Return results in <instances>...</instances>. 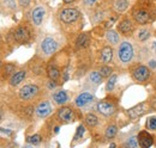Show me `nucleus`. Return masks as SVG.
<instances>
[{
	"instance_id": "9d476101",
	"label": "nucleus",
	"mask_w": 156,
	"mask_h": 148,
	"mask_svg": "<svg viewBox=\"0 0 156 148\" xmlns=\"http://www.w3.org/2000/svg\"><path fill=\"white\" fill-rule=\"evenodd\" d=\"M151 109H154L153 105H150L148 102H142L139 104H137L135 106L130 108L126 110V115L130 119H137L142 116H144L145 113H148L149 111H151Z\"/></svg>"
},
{
	"instance_id": "b1692460",
	"label": "nucleus",
	"mask_w": 156,
	"mask_h": 148,
	"mask_svg": "<svg viewBox=\"0 0 156 148\" xmlns=\"http://www.w3.org/2000/svg\"><path fill=\"white\" fill-rule=\"evenodd\" d=\"M16 71H17V65H16V63L6 62V63H4V66H1V68H0L1 78H4V79L10 78Z\"/></svg>"
},
{
	"instance_id": "9b49d317",
	"label": "nucleus",
	"mask_w": 156,
	"mask_h": 148,
	"mask_svg": "<svg viewBox=\"0 0 156 148\" xmlns=\"http://www.w3.org/2000/svg\"><path fill=\"white\" fill-rule=\"evenodd\" d=\"M117 30L119 34H121L122 36L130 37L136 32V22L133 18L131 19L130 17H124L117 25Z\"/></svg>"
},
{
	"instance_id": "e433bc0d",
	"label": "nucleus",
	"mask_w": 156,
	"mask_h": 148,
	"mask_svg": "<svg viewBox=\"0 0 156 148\" xmlns=\"http://www.w3.org/2000/svg\"><path fill=\"white\" fill-rule=\"evenodd\" d=\"M148 66H149V68H150V69H155V68H156V60H155V59L149 60Z\"/></svg>"
},
{
	"instance_id": "393cba45",
	"label": "nucleus",
	"mask_w": 156,
	"mask_h": 148,
	"mask_svg": "<svg viewBox=\"0 0 156 148\" xmlns=\"http://www.w3.org/2000/svg\"><path fill=\"white\" fill-rule=\"evenodd\" d=\"M106 41L111 44V45H118L120 43V35L118 30H113V29H108L106 31Z\"/></svg>"
},
{
	"instance_id": "f704fd0d",
	"label": "nucleus",
	"mask_w": 156,
	"mask_h": 148,
	"mask_svg": "<svg viewBox=\"0 0 156 148\" xmlns=\"http://www.w3.org/2000/svg\"><path fill=\"white\" fill-rule=\"evenodd\" d=\"M31 4V0H18V6L22 10H27Z\"/></svg>"
},
{
	"instance_id": "a19ab883",
	"label": "nucleus",
	"mask_w": 156,
	"mask_h": 148,
	"mask_svg": "<svg viewBox=\"0 0 156 148\" xmlns=\"http://www.w3.org/2000/svg\"><path fill=\"white\" fill-rule=\"evenodd\" d=\"M2 121V112H1V110H0V122Z\"/></svg>"
},
{
	"instance_id": "58836bf2",
	"label": "nucleus",
	"mask_w": 156,
	"mask_h": 148,
	"mask_svg": "<svg viewBox=\"0 0 156 148\" xmlns=\"http://www.w3.org/2000/svg\"><path fill=\"white\" fill-rule=\"evenodd\" d=\"M62 1H64L65 4H73L76 0H62Z\"/></svg>"
},
{
	"instance_id": "6ab92c4d",
	"label": "nucleus",
	"mask_w": 156,
	"mask_h": 148,
	"mask_svg": "<svg viewBox=\"0 0 156 148\" xmlns=\"http://www.w3.org/2000/svg\"><path fill=\"white\" fill-rule=\"evenodd\" d=\"M137 139H138V143L139 146L143 148H149L154 145V135H151L149 131L147 130H142L138 133L137 135Z\"/></svg>"
},
{
	"instance_id": "4c0bfd02",
	"label": "nucleus",
	"mask_w": 156,
	"mask_h": 148,
	"mask_svg": "<svg viewBox=\"0 0 156 148\" xmlns=\"http://www.w3.org/2000/svg\"><path fill=\"white\" fill-rule=\"evenodd\" d=\"M150 49H151V52L154 53L156 55V41H154L153 43H151V45H150Z\"/></svg>"
},
{
	"instance_id": "c85d7f7f",
	"label": "nucleus",
	"mask_w": 156,
	"mask_h": 148,
	"mask_svg": "<svg viewBox=\"0 0 156 148\" xmlns=\"http://www.w3.org/2000/svg\"><path fill=\"white\" fill-rule=\"evenodd\" d=\"M118 81L117 74H112L109 78H107V82H106V91L107 92H112L115 87V84Z\"/></svg>"
},
{
	"instance_id": "473e14b6",
	"label": "nucleus",
	"mask_w": 156,
	"mask_h": 148,
	"mask_svg": "<svg viewBox=\"0 0 156 148\" xmlns=\"http://www.w3.org/2000/svg\"><path fill=\"white\" fill-rule=\"evenodd\" d=\"M27 141H28L30 145L36 146V145H40V143H41V141H42V136H41L40 134H34V135L29 136V137L27 139Z\"/></svg>"
},
{
	"instance_id": "5701e85b",
	"label": "nucleus",
	"mask_w": 156,
	"mask_h": 148,
	"mask_svg": "<svg viewBox=\"0 0 156 148\" xmlns=\"http://www.w3.org/2000/svg\"><path fill=\"white\" fill-rule=\"evenodd\" d=\"M98 123H100V118H98V116L96 113H94V112H88V113L84 116V124H85L88 128L94 129V128L98 127Z\"/></svg>"
},
{
	"instance_id": "f3484780",
	"label": "nucleus",
	"mask_w": 156,
	"mask_h": 148,
	"mask_svg": "<svg viewBox=\"0 0 156 148\" xmlns=\"http://www.w3.org/2000/svg\"><path fill=\"white\" fill-rule=\"evenodd\" d=\"M18 0H0V15L7 16L17 11Z\"/></svg>"
},
{
	"instance_id": "0eeeda50",
	"label": "nucleus",
	"mask_w": 156,
	"mask_h": 148,
	"mask_svg": "<svg viewBox=\"0 0 156 148\" xmlns=\"http://www.w3.org/2000/svg\"><path fill=\"white\" fill-rule=\"evenodd\" d=\"M12 37H13V41L18 44H25L28 42L31 41V37H33V31L30 29L29 25L27 24H22L18 25L13 32H12Z\"/></svg>"
},
{
	"instance_id": "20e7f679",
	"label": "nucleus",
	"mask_w": 156,
	"mask_h": 148,
	"mask_svg": "<svg viewBox=\"0 0 156 148\" xmlns=\"http://www.w3.org/2000/svg\"><path fill=\"white\" fill-rule=\"evenodd\" d=\"M40 94H41V87L39 84H35V82L25 84L18 90V98L24 103H30L37 99Z\"/></svg>"
},
{
	"instance_id": "ea45409f",
	"label": "nucleus",
	"mask_w": 156,
	"mask_h": 148,
	"mask_svg": "<svg viewBox=\"0 0 156 148\" xmlns=\"http://www.w3.org/2000/svg\"><path fill=\"white\" fill-rule=\"evenodd\" d=\"M2 43V42H1ZM1 43H0V57H1V54H2V47H1Z\"/></svg>"
},
{
	"instance_id": "dca6fc26",
	"label": "nucleus",
	"mask_w": 156,
	"mask_h": 148,
	"mask_svg": "<svg viewBox=\"0 0 156 148\" xmlns=\"http://www.w3.org/2000/svg\"><path fill=\"white\" fill-rule=\"evenodd\" d=\"M46 74H47L48 79L54 80V81L58 82L62 78V69L59 67L55 61H51L46 67Z\"/></svg>"
},
{
	"instance_id": "412c9836",
	"label": "nucleus",
	"mask_w": 156,
	"mask_h": 148,
	"mask_svg": "<svg viewBox=\"0 0 156 148\" xmlns=\"http://www.w3.org/2000/svg\"><path fill=\"white\" fill-rule=\"evenodd\" d=\"M90 35L89 32H80L77 37H76V41H75V45L77 49H85L90 45Z\"/></svg>"
},
{
	"instance_id": "aec40b11",
	"label": "nucleus",
	"mask_w": 156,
	"mask_h": 148,
	"mask_svg": "<svg viewBox=\"0 0 156 148\" xmlns=\"http://www.w3.org/2000/svg\"><path fill=\"white\" fill-rule=\"evenodd\" d=\"M114 49H113V45H105L102 49H101V53H100V61L102 62V65H109L113 59H114Z\"/></svg>"
},
{
	"instance_id": "a211bd4d",
	"label": "nucleus",
	"mask_w": 156,
	"mask_h": 148,
	"mask_svg": "<svg viewBox=\"0 0 156 148\" xmlns=\"http://www.w3.org/2000/svg\"><path fill=\"white\" fill-rule=\"evenodd\" d=\"M27 75H28V71H27L25 68L17 69L15 73L9 78V84H10V86H11V87H17V86H20V84L25 80Z\"/></svg>"
},
{
	"instance_id": "f257e3e1",
	"label": "nucleus",
	"mask_w": 156,
	"mask_h": 148,
	"mask_svg": "<svg viewBox=\"0 0 156 148\" xmlns=\"http://www.w3.org/2000/svg\"><path fill=\"white\" fill-rule=\"evenodd\" d=\"M59 24L67 32H77L83 26L82 12L76 7H62L57 13Z\"/></svg>"
},
{
	"instance_id": "79ce46f5",
	"label": "nucleus",
	"mask_w": 156,
	"mask_h": 148,
	"mask_svg": "<svg viewBox=\"0 0 156 148\" xmlns=\"http://www.w3.org/2000/svg\"><path fill=\"white\" fill-rule=\"evenodd\" d=\"M154 87H155V90H156V79L154 80Z\"/></svg>"
},
{
	"instance_id": "c9c22d12",
	"label": "nucleus",
	"mask_w": 156,
	"mask_h": 148,
	"mask_svg": "<svg viewBox=\"0 0 156 148\" xmlns=\"http://www.w3.org/2000/svg\"><path fill=\"white\" fill-rule=\"evenodd\" d=\"M98 0H83V5L85 7H93L95 4H96Z\"/></svg>"
},
{
	"instance_id": "cd10ccee",
	"label": "nucleus",
	"mask_w": 156,
	"mask_h": 148,
	"mask_svg": "<svg viewBox=\"0 0 156 148\" xmlns=\"http://www.w3.org/2000/svg\"><path fill=\"white\" fill-rule=\"evenodd\" d=\"M129 6H130L129 0H115L113 4V11L118 15H121L129 8Z\"/></svg>"
},
{
	"instance_id": "bb28decb",
	"label": "nucleus",
	"mask_w": 156,
	"mask_h": 148,
	"mask_svg": "<svg viewBox=\"0 0 156 148\" xmlns=\"http://www.w3.org/2000/svg\"><path fill=\"white\" fill-rule=\"evenodd\" d=\"M118 130H119V128H118L117 123L111 122V123L105 128V133H103L105 139H106V140H113V139L117 136Z\"/></svg>"
},
{
	"instance_id": "c756f323",
	"label": "nucleus",
	"mask_w": 156,
	"mask_h": 148,
	"mask_svg": "<svg viewBox=\"0 0 156 148\" xmlns=\"http://www.w3.org/2000/svg\"><path fill=\"white\" fill-rule=\"evenodd\" d=\"M98 71H100L101 75L103 76V79H107V78H109L113 74V68L109 65H102Z\"/></svg>"
},
{
	"instance_id": "423d86ee",
	"label": "nucleus",
	"mask_w": 156,
	"mask_h": 148,
	"mask_svg": "<svg viewBox=\"0 0 156 148\" xmlns=\"http://www.w3.org/2000/svg\"><path fill=\"white\" fill-rule=\"evenodd\" d=\"M47 7L44 5H36L35 7H33L30 11H29V22L35 28H39L41 26L47 17Z\"/></svg>"
},
{
	"instance_id": "f8f14e48",
	"label": "nucleus",
	"mask_w": 156,
	"mask_h": 148,
	"mask_svg": "<svg viewBox=\"0 0 156 148\" xmlns=\"http://www.w3.org/2000/svg\"><path fill=\"white\" fill-rule=\"evenodd\" d=\"M53 112V106L52 103L48 99H41L35 106V116L37 119H44L47 118L51 113Z\"/></svg>"
},
{
	"instance_id": "ddd939ff",
	"label": "nucleus",
	"mask_w": 156,
	"mask_h": 148,
	"mask_svg": "<svg viewBox=\"0 0 156 148\" xmlns=\"http://www.w3.org/2000/svg\"><path fill=\"white\" fill-rule=\"evenodd\" d=\"M94 100H95L94 93L85 91V92L79 93L77 97L75 98L73 103H75V106H76V108H78V109H84V108H87L88 105H90Z\"/></svg>"
},
{
	"instance_id": "39448f33",
	"label": "nucleus",
	"mask_w": 156,
	"mask_h": 148,
	"mask_svg": "<svg viewBox=\"0 0 156 148\" xmlns=\"http://www.w3.org/2000/svg\"><path fill=\"white\" fill-rule=\"evenodd\" d=\"M130 74L137 84H147L151 78V69L149 66L137 63L130 68Z\"/></svg>"
},
{
	"instance_id": "37998d69",
	"label": "nucleus",
	"mask_w": 156,
	"mask_h": 148,
	"mask_svg": "<svg viewBox=\"0 0 156 148\" xmlns=\"http://www.w3.org/2000/svg\"><path fill=\"white\" fill-rule=\"evenodd\" d=\"M0 68H1V60H0Z\"/></svg>"
},
{
	"instance_id": "4be33fe9",
	"label": "nucleus",
	"mask_w": 156,
	"mask_h": 148,
	"mask_svg": "<svg viewBox=\"0 0 156 148\" xmlns=\"http://www.w3.org/2000/svg\"><path fill=\"white\" fill-rule=\"evenodd\" d=\"M103 76L101 75L100 71H91L87 76V85H90L93 87H98L102 84Z\"/></svg>"
},
{
	"instance_id": "7ed1b4c3",
	"label": "nucleus",
	"mask_w": 156,
	"mask_h": 148,
	"mask_svg": "<svg viewBox=\"0 0 156 148\" xmlns=\"http://www.w3.org/2000/svg\"><path fill=\"white\" fill-rule=\"evenodd\" d=\"M136 47L130 39H122L117 45L115 61L121 67H129L132 65L136 57Z\"/></svg>"
},
{
	"instance_id": "2eb2a0df",
	"label": "nucleus",
	"mask_w": 156,
	"mask_h": 148,
	"mask_svg": "<svg viewBox=\"0 0 156 148\" xmlns=\"http://www.w3.org/2000/svg\"><path fill=\"white\" fill-rule=\"evenodd\" d=\"M132 18L139 25H147L150 20V13L144 7H137L132 12Z\"/></svg>"
},
{
	"instance_id": "f03ea898",
	"label": "nucleus",
	"mask_w": 156,
	"mask_h": 148,
	"mask_svg": "<svg viewBox=\"0 0 156 148\" xmlns=\"http://www.w3.org/2000/svg\"><path fill=\"white\" fill-rule=\"evenodd\" d=\"M61 41L58 36L54 35H46L43 36L37 43L36 55L43 60H48L55 55L61 48Z\"/></svg>"
},
{
	"instance_id": "6e6552de",
	"label": "nucleus",
	"mask_w": 156,
	"mask_h": 148,
	"mask_svg": "<svg viewBox=\"0 0 156 148\" xmlns=\"http://www.w3.org/2000/svg\"><path fill=\"white\" fill-rule=\"evenodd\" d=\"M96 110H98L100 115H102L105 117H111V116H113L118 111V104L117 102H114L112 99L105 98V99L98 102Z\"/></svg>"
},
{
	"instance_id": "4468645a",
	"label": "nucleus",
	"mask_w": 156,
	"mask_h": 148,
	"mask_svg": "<svg viewBox=\"0 0 156 148\" xmlns=\"http://www.w3.org/2000/svg\"><path fill=\"white\" fill-rule=\"evenodd\" d=\"M51 99H52V103L55 106H62V105H66L69 103L70 96H69V92L66 90L59 89V90H55L51 94Z\"/></svg>"
},
{
	"instance_id": "7c9ffc66",
	"label": "nucleus",
	"mask_w": 156,
	"mask_h": 148,
	"mask_svg": "<svg viewBox=\"0 0 156 148\" xmlns=\"http://www.w3.org/2000/svg\"><path fill=\"white\" fill-rule=\"evenodd\" d=\"M84 134H85V127L83 124H79L77 127V130H76V134L73 136V143H77L78 141H80L83 139Z\"/></svg>"
},
{
	"instance_id": "2f4dec72",
	"label": "nucleus",
	"mask_w": 156,
	"mask_h": 148,
	"mask_svg": "<svg viewBox=\"0 0 156 148\" xmlns=\"http://www.w3.org/2000/svg\"><path fill=\"white\" fill-rule=\"evenodd\" d=\"M122 146H124V147H127V148L138 147L139 143H138V139H137V136H131V137H129V139L122 143Z\"/></svg>"
},
{
	"instance_id": "72a5a7b5",
	"label": "nucleus",
	"mask_w": 156,
	"mask_h": 148,
	"mask_svg": "<svg viewBox=\"0 0 156 148\" xmlns=\"http://www.w3.org/2000/svg\"><path fill=\"white\" fill-rule=\"evenodd\" d=\"M145 128L148 130H156V117L151 116L145 122Z\"/></svg>"
},
{
	"instance_id": "1a4fd4ad",
	"label": "nucleus",
	"mask_w": 156,
	"mask_h": 148,
	"mask_svg": "<svg viewBox=\"0 0 156 148\" xmlns=\"http://www.w3.org/2000/svg\"><path fill=\"white\" fill-rule=\"evenodd\" d=\"M57 121L60 122L61 124H69L76 121L77 115L76 111L73 110V108L69 106V105H62L59 106L58 111H57Z\"/></svg>"
},
{
	"instance_id": "a878e982",
	"label": "nucleus",
	"mask_w": 156,
	"mask_h": 148,
	"mask_svg": "<svg viewBox=\"0 0 156 148\" xmlns=\"http://www.w3.org/2000/svg\"><path fill=\"white\" fill-rule=\"evenodd\" d=\"M135 35H136V39L138 42H145V41H148L150 38V36H151V30L148 26L142 25V28H139L137 30Z\"/></svg>"
}]
</instances>
